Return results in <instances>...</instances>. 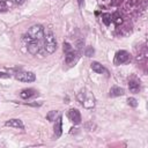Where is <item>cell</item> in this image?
<instances>
[{
    "instance_id": "obj_6",
    "label": "cell",
    "mask_w": 148,
    "mask_h": 148,
    "mask_svg": "<svg viewBox=\"0 0 148 148\" xmlns=\"http://www.w3.org/2000/svg\"><path fill=\"white\" fill-rule=\"evenodd\" d=\"M77 58H79V52H75L74 50L68 53H65V61L68 66L74 65L77 61Z\"/></svg>"
},
{
    "instance_id": "obj_14",
    "label": "cell",
    "mask_w": 148,
    "mask_h": 148,
    "mask_svg": "<svg viewBox=\"0 0 148 148\" xmlns=\"http://www.w3.org/2000/svg\"><path fill=\"white\" fill-rule=\"evenodd\" d=\"M35 95H36V90H34V89H23L20 92V96L23 99H28V98H30V97H32Z\"/></svg>"
},
{
    "instance_id": "obj_17",
    "label": "cell",
    "mask_w": 148,
    "mask_h": 148,
    "mask_svg": "<svg viewBox=\"0 0 148 148\" xmlns=\"http://www.w3.org/2000/svg\"><path fill=\"white\" fill-rule=\"evenodd\" d=\"M102 21H103V23H104L105 25H109V24L111 23V21H112V18H111V14H109V13L103 14V15H102Z\"/></svg>"
},
{
    "instance_id": "obj_26",
    "label": "cell",
    "mask_w": 148,
    "mask_h": 148,
    "mask_svg": "<svg viewBox=\"0 0 148 148\" xmlns=\"http://www.w3.org/2000/svg\"><path fill=\"white\" fill-rule=\"evenodd\" d=\"M77 2H79V6H80V7L83 5V0H77Z\"/></svg>"
},
{
    "instance_id": "obj_7",
    "label": "cell",
    "mask_w": 148,
    "mask_h": 148,
    "mask_svg": "<svg viewBox=\"0 0 148 148\" xmlns=\"http://www.w3.org/2000/svg\"><path fill=\"white\" fill-rule=\"evenodd\" d=\"M67 117L74 124H80L81 123V114H80L79 110H76V109H71L67 112Z\"/></svg>"
},
{
    "instance_id": "obj_9",
    "label": "cell",
    "mask_w": 148,
    "mask_h": 148,
    "mask_svg": "<svg viewBox=\"0 0 148 148\" xmlns=\"http://www.w3.org/2000/svg\"><path fill=\"white\" fill-rule=\"evenodd\" d=\"M39 51V45L37 43V40H31L29 44H28V52L32 56L37 54V52Z\"/></svg>"
},
{
    "instance_id": "obj_21",
    "label": "cell",
    "mask_w": 148,
    "mask_h": 148,
    "mask_svg": "<svg viewBox=\"0 0 148 148\" xmlns=\"http://www.w3.org/2000/svg\"><path fill=\"white\" fill-rule=\"evenodd\" d=\"M84 95H86V90L84 89H82L79 94H77V101L82 104V102H83V98H84Z\"/></svg>"
},
{
    "instance_id": "obj_16",
    "label": "cell",
    "mask_w": 148,
    "mask_h": 148,
    "mask_svg": "<svg viewBox=\"0 0 148 148\" xmlns=\"http://www.w3.org/2000/svg\"><path fill=\"white\" fill-rule=\"evenodd\" d=\"M58 117H59V112H58L57 110H51V111H49V113L46 114V118H47L49 121H54Z\"/></svg>"
},
{
    "instance_id": "obj_25",
    "label": "cell",
    "mask_w": 148,
    "mask_h": 148,
    "mask_svg": "<svg viewBox=\"0 0 148 148\" xmlns=\"http://www.w3.org/2000/svg\"><path fill=\"white\" fill-rule=\"evenodd\" d=\"M14 1H15L16 5H23L25 2V0H14Z\"/></svg>"
},
{
    "instance_id": "obj_18",
    "label": "cell",
    "mask_w": 148,
    "mask_h": 148,
    "mask_svg": "<svg viewBox=\"0 0 148 148\" xmlns=\"http://www.w3.org/2000/svg\"><path fill=\"white\" fill-rule=\"evenodd\" d=\"M127 103H128L130 106H133V108H136L138 106V101L135 98H133V97H130L127 99Z\"/></svg>"
},
{
    "instance_id": "obj_23",
    "label": "cell",
    "mask_w": 148,
    "mask_h": 148,
    "mask_svg": "<svg viewBox=\"0 0 148 148\" xmlns=\"http://www.w3.org/2000/svg\"><path fill=\"white\" fill-rule=\"evenodd\" d=\"M7 7V3L5 0H0V10H5Z\"/></svg>"
},
{
    "instance_id": "obj_4",
    "label": "cell",
    "mask_w": 148,
    "mask_h": 148,
    "mask_svg": "<svg viewBox=\"0 0 148 148\" xmlns=\"http://www.w3.org/2000/svg\"><path fill=\"white\" fill-rule=\"evenodd\" d=\"M128 60H130V54H128V52H126V51H124V50H120V51H118V52L116 53L113 62H114V65H121V64L127 62Z\"/></svg>"
},
{
    "instance_id": "obj_22",
    "label": "cell",
    "mask_w": 148,
    "mask_h": 148,
    "mask_svg": "<svg viewBox=\"0 0 148 148\" xmlns=\"http://www.w3.org/2000/svg\"><path fill=\"white\" fill-rule=\"evenodd\" d=\"M71 51H73V47L71 46V44L69 43H64V52L65 53H68Z\"/></svg>"
},
{
    "instance_id": "obj_24",
    "label": "cell",
    "mask_w": 148,
    "mask_h": 148,
    "mask_svg": "<svg viewBox=\"0 0 148 148\" xmlns=\"http://www.w3.org/2000/svg\"><path fill=\"white\" fill-rule=\"evenodd\" d=\"M10 75L7 74V73H3V72H0V79H8Z\"/></svg>"
},
{
    "instance_id": "obj_5",
    "label": "cell",
    "mask_w": 148,
    "mask_h": 148,
    "mask_svg": "<svg viewBox=\"0 0 148 148\" xmlns=\"http://www.w3.org/2000/svg\"><path fill=\"white\" fill-rule=\"evenodd\" d=\"M82 105H83L86 109H92V108L95 106V97H94V95H92L91 92H87V91H86V95H84Z\"/></svg>"
},
{
    "instance_id": "obj_20",
    "label": "cell",
    "mask_w": 148,
    "mask_h": 148,
    "mask_svg": "<svg viewBox=\"0 0 148 148\" xmlns=\"http://www.w3.org/2000/svg\"><path fill=\"white\" fill-rule=\"evenodd\" d=\"M94 52H95V50L92 49V46H88V47L86 49V51H84V54H86L87 57H91V56L94 54Z\"/></svg>"
},
{
    "instance_id": "obj_13",
    "label": "cell",
    "mask_w": 148,
    "mask_h": 148,
    "mask_svg": "<svg viewBox=\"0 0 148 148\" xmlns=\"http://www.w3.org/2000/svg\"><path fill=\"white\" fill-rule=\"evenodd\" d=\"M124 94H125V92H124V89H123V88H120V87L114 86V87H112V88L110 89V96H111V97L123 96Z\"/></svg>"
},
{
    "instance_id": "obj_1",
    "label": "cell",
    "mask_w": 148,
    "mask_h": 148,
    "mask_svg": "<svg viewBox=\"0 0 148 148\" xmlns=\"http://www.w3.org/2000/svg\"><path fill=\"white\" fill-rule=\"evenodd\" d=\"M44 47L46 50L47 53H53L57 50V42L54 38V35L52 34V31L46 30L45 31V36H44Z\"/></svg>"
},
{
    "instance_id": "obj_15",
    "label": "cell",
    "mask_w": 148,
    "mask_h": 148,
    "mask_svg": "<svg viewBox=\"0 0 148 148\" xmlns=\"http://www.w3.org/2000/svg\"><path fill=\"white\" fill-rule=\"evenodd\" d=\"M111 18H112V21H113V22H114L117 25H120V24H123V22H124L123 16L120 15V13H119V12L113 13V14L111 15Z\"/></svg>"
},
{
    "instance_id": "obj_8",
    "label": "cell",
    "mask_w": 148,
    "mask_h": 148,
    "mask_svg": "<svg viewBox=\"0 0 148 148\" xmlns=\"http://www.w3.org/2000/svg\"><path fill=\"white\" fill-rule=\"evenodd\" d=\"M128 89L133 94L139 92L140 91V82L138 80H130V82H128Z\"/></svg>"
},
{
    "instance_id": "obj_12",
    "label": "cell",
    "mask_w": 148,
    "mask_h": 148,
    "mask_svg": "<svg viewBox=\"0 0 148 148\" xmlns=\"http://www.w3.org/2000/svg\"><path fill=\"white\" fill-rule=\"evenodd\" d=\"M90 67H91V69L94 71V72H96V73H98V74H102V73H104L105 72V68L102 66V64H99L98 61H92L91 64H90Z\"/></svg>"
},
{
    "instance_id": "obj_10",
    "label": "cell",
    "mask_w": 148,
    "mask_h": 148,
    "mask_svg": "<svg viewBox=\"0 0 148 148\" xmlns=\"http://www.w3.org/2000/svg\"><path fill=\"white\" fill-rule=\"evenodd\" d=\"M5 125L9 127H15V128H23V123L20 119H9L8 121H6Z\"/></svg>"
},
{
    "instance_id": "obj_11",
    "label": "cell",
    "mask_w": 148,
    "mask_h": 148,
    "mask_svg": "<svg viewBox=\"0 0 148 148\" xmlns=\"http://www.w3.org/2000/svg\"><path fill=\"white\" fill-rule=\"evenodd\" d=\"M54 121H56V124H54V134H56V136H60V135H61V132H62V121H61V117H58Z\"/></svg>"
},
{
    "instance_id": "obj_19",
    "label": "cell",
    "mask_w": 148,
    "mask_h": 148,
    "mask_svg": "<svg viewBox=\"0 0 148 148\" xmlns=\"http://www.w3.org/2000/svg\"><path fill=\"white\" fill-rule=\"evenodd\" d=\"M83 44H84V40H83L82 38L77 39V40H76V43H75V47H76V50H77V51H80V50H81V47L83 46Z\"/></svg>"
},
{
    "instance_id": "obj_3",
    "label": "cell",
    "mask_w": 148,
    "mask_h": 148,
    "mask_svg": "<svg viewBox=\"0 0 148 148\" xmlns=\"http://www.w3.org/2000/svg\"><path fill=\"white\" fill-rule=\"evenodd\" d=\"M15 77L21 82H34L36 80V75L32 72H17Z\"/></svg>"
},
{
    "instance_id": "obj_2",
    "label": "cell",
    "mask_w": 148,
    "mask_h": 148,
    "mask_svg": "<svg viewBox=\"0 0 148 148\" xmlns=\"http://www.w3.org/2000/svg\"><path fill=\"white\" fill-rule=\"evenodd\" d=\"M27 36L29 37V39L31 40H38L40 39L43 36H44V29L42 25L39 24H36V25H32L31 28H29L28 32H27Z\"/></svg>"
}]
</instances>
